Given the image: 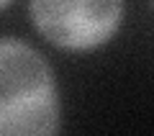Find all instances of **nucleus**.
<instances>
[{"mask_svg": "<svg viewBox=\"0 0 154 136\" xmlns=\"http://www.w3.org/2000/svg\"><path fill=\"white\" fill-rule=\"evenodd\" d=\"M62 126L54 70L36 46L16 36L0 41V134L51 136Z\"/></svg>", "mask_w": 154, "mask_h": 136, "instance_id": "1", "label": "nucleus"}, {"mask_svg": "<svg viewBox=\"0 0 154 136\" xmlns=\"http://www.w3.org/2000/svg\"><path fill=\"white\" fill-rule=\"evenodd\" d=\"M126 0H28L33 31L62 51H93L118 33Z\"/></svg>", "mask_w": 154, "mask_h": 136, "instance_id": "2", "label": "nucleus"}, {"mask_svg": "<svg viewBox=\"0 0 154 136\" xmlns=\"http://www.w3.org/2000/svg\"><path fill=\"white\" fill-rule=\"evenodd\" d=\"M11 3H13V0H0V5H3V11H8V8H11Z\"/></svg>", "mask_w": 154, "mask_h": 136, "instance_id": "3", "label": "nucleus"}, {"mask_svg": "<svg viewBox=\"0 0 154 136\" xmlns=\"http://www.w3.org/2000/svg\"><path fill=\"white\" fill-rule=\"evenodd\" d=\"M152 3H154V0H152Z\"/></svg>", "mask_w": 154, "mask_h": 136, "instance_id": "4", "label": "nucleus"}]
</instances>
